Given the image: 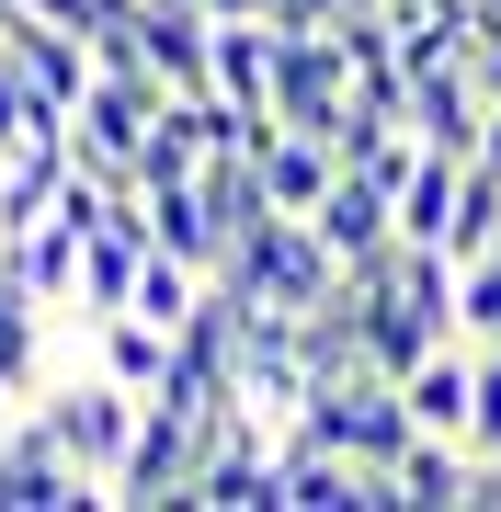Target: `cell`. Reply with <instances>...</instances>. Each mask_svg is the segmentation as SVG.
I'll list each match as a JSON object with an SVG mask.
<instances>
[{"label": "cell", "instance_id": "obj_14", "mask_svg": "<svg viewBox=\"0 0 501 512\" xmlns=\"http://www.w3.org/2000/svg\"><path fill=\"white\" fill-rule=\"evenodd\" d=\"M456 194H467V160H456V148H422V160L399 171V239H433V251H445Z\"/></svg>", "mask_w": 501, "mask_h": 512}, {"label": "cell", "instance_id": "obj_15", "mask_svg": "<svg viewBox=\"0 0 501 512\" xmlns=\"http://www.w3.org/2000/svg\"><path fill=\"white\" fill-rule=\"evenodd\" d=\"M149 239H160V251H183V262H205V274L228 262V228L205 217L194 183H160V194H149Z\"/></svg>", "mask_w": 501, "mask_h": 512}, {"label": "cell", "instance_id": "obj_21", "mask_svg": "<svg viewBox=\"0 0 501 512\" xmlns=\"http://www.w3.org/2000/svg\"><path fill=\"white\" fill-rule=\"evenodd\" d=\"M479 160H490V171H501V103H490V126H479Z\"/></svg>", "mask_w": 501, "mask_h": 512}, {"label": "cell", "instance_id": "obj_2", "mask_svg": "<svg viewBox=\"0 0 501 512\" xmlns=\"http://www.w3.org/2000/svg\"><path fill=\"white\" fill-rule=\"evenodd\" d=\"M297 433H319V444H342L353 467H399L410 456V399H399V376H376V365H353V376H331V387H308V410H297Z\"/></svg>", "mask_w": 501, "mask_h": 512}, {"label": "cell", "instance_id": "obj_16", "mask_svg": "<svg viewBox=\"0 0 501 512\" xmlns=\"http://www.w3.org/2000/svg\"><path fill=\"white\" fill-rule=\"evenodd\" d=\"M137 319H160V330H183L194 308H205V262H183V251H149L137 262V296H126Z\"/></svg>", "mask_w": 501, "mask_h": 512}, {"label": "cell", "instance_id": "obj_5", "mask_svg": "<svg viewBox=\"0 0 501 512\" xmlns=\"http://www.w3.org/2000/svg\"><path fill=\"white\" fill-rule=\"evenodd\" d=\"M69 501H103V478L69 467V444L46 421H12V444H0V512H69Z\"/></svg>", "mask_w": 501, "mask_h": 512}, {"label": "cell", "instance_id": "obj_19", "mask_svg": "<svg viewBox=\"0 0 501 512\" xmlns=\"http://www.w3.org/2000/svg\"><path fill=\"white\" fill-rule=\"evenodd\" d=\"M467 456H501V342H479V410H467Z\"/></svg>", "mask_w": 501, "mask_h": 512}, {"label": "cell", "instance_id": "obj_3", "mask_svg": "<svg viewBox=\"0 0 501 512\" xmlns=\"http://www.w3.org/2000/svg\"><path fill=\"white\" fill-rule=\"evenodd\" d=\"M217 274H240L262 308H319V296L342 285V251H331V239H319L308 217H285V205H274V217H262L240 251L217 262Z\"/></svg>", "mask_w": 501, "mask_h": 512}, {"label": "cell", "instance_id": "obj_22", "mask_svg": "<svg viewBox=\"0 0 501 512\" xmlns=\"http://www.w3.org/2000/svg\"><path fill=\"white\" fill-rule=\"evenodd\" d=\"M205 12H217V23H228V12H262V0H205Z\"/></svg>", "mask_w": 501, "mask_h": 512}, {"label": "cell", "instance_id": "obj_7", "mask_svg": "<svg viewBox=\"0 0 501 512\" xmlns=\"http://www.w3.org/2000/svg\"><path fill=\"white\" fill-rule=\"evenodd\" d=\"M308 228L331 239L342 262H376V251L399 239V183H376V171H342V183L308 205Z\"/></svg>", "mask_w": 501, "mask_h": 512}, {"label": "cell", "instance_id": "obj_4", "mask_svg": "<svg viewBox=\"0 0 501 512\" xmlns=\"http://www.w3.org/2000/svg\"><path fill=\"white\" fill-rule=\"evenodd\" d=\"M353 103V57H342V23H285L274 35V114L308 137H331Z\"/></svg>", "mask_w": 501, "mask_h": 512}, {"label": "cell", "instance_id": "obj_18", "mask_svg": "<svg viewBox=\"0 0 501 512\" xmlns=\"http://www.w3.org/2000/svg\"><path fill=\"white\" fill-rule=\"evenodd\" d=\"M456 342H501V251L456 262Z\"/></svg>", "mask_w": 501, "mask_h": 512}, {"label": "cell", "instance_id": "obj_10", "mask_svg": "<svg viewBox=\"0 0 501 512\" xmlns=\"http://www.w3.org/2000/svg\"><path fill=\"white\" fill-rule=\"evenodd\" d=\"M399 399H410L422 433H456V444H467V410H479V342H433L422 365L399 376Z\"/></svg>", "mask_w": 501, "mask_h": 512}, {"label": "cell", "instance_id": "obj_9", "mask_svg": "<svg viewBox=\"0 0 501 512\" xmlns=\"http://www.w3.org/2000/svg\"><path fill=\"white\" fill-rule=\"evenodd\" d=\"M69 171H80V148H69V126L23 137L12 160H0V239H23L35 217H57V194H69Z\"/></svg>", "mask_w": 501, "mask_h": 512}, {"label": "cell", "instance_id": "obj_6", "mask_svg": "<svg viewBox=\"0 0 501 512\" xmlns=\"http://www.w3.org/2000/svg\"><path fill=\"white\" fill-rule=\"evenodd\" d=\"M410 137L422 148H456V160H479V126H490V92H479V69L467 57H433V69H410Z\"/></svg>", "mask_w": 501, "mask_h": 512}, {"label": "cell", "instance_id": "obj_20", "mask_svg": "<svg viewBox=\"0 0 501 512\" xmlns=\"http://www.w3.org/2000/svg\"><path fill=\"white\" fill-rule=\"evenodd\" d=\"M23 137H35V92H23V80H12V57H0V160H12Z\"/></svg>", "mask_w": 501, "mask_h": 512}, {"label": "cell", "instance_id": "obj_17", "mask_svg": "<svg viewBox=\"0 0 501 512\" xmlns=\"http://www.w3.org/2000/svg\"><path fill=\"white\" fill-rule=\"evenodd\" d=\"M35 342H46V308H35V285L0 262V376L12 387H35Z\"/></svg>", "mask_w": 501, "mask_h": 512}, {"label": "cell", "instance_id": "obj_12", "mask_svg": "<svg viewBox=\"0 0 501 512\" xmlns=\"http://www.w3.org/2000/svg\"><path fill=\"white\" fill-rule=\"evenodd\" d=\"M80 330H92V365L126 376L137 399H149V387L183 365V330H160V319H137V308H103V319H80Z\"/></svg>", "mask_w": 501, "mask_h": 512}, {"label": "cell", "instance_id": "obj_1", "mask_svg": "<svg viewBox=\"0 0 501 512\" xmlns=\"http://www.w3.org/2000/svg\"><path fill=\"white\" fill-rule=\"evenodd\" d=\"M137 387L126 376H103V365H80V376H57V387H35V421L57 444H69V467H92L103 478V501H114V467H126V444H137Z\"/></svg>", "mask_w": 501, "mask_h": 512}, {"label": "cell", "instance_id": "obj_8", "mask_svg": "<svg viewBox=\"0 0 501 512\" xmlns=\"http://www.w3.org/2000/svg\"><path fill=\"white\" fill-rule=\"evenodd\" d=\"M251 160H262V183H274V205H285V217H308V205L342 183V148H331V137H308V126H285V114H262Z\"/></svg>", "mask_w": 501, "mask_h": 512}, {"label": "cell", "instance_id": "obj_11", "mask_svg": "<svg viewBox=\"0 0 501 512\" xmlns=\"http://www.w3.org/2000/svg\"><path fill=\"white\" fill-rule=\"evenodd\" d=\"M80 251H92V228H80V217H35L23 239H0V262L35 285V308H80Z\"/></svg>", "mask_w": 501, "mask_h": 512}, {"label": "cell", "instance_id": "obj_13", "mask_svg": "<svg viewBox=\"0 0 501 512\" xmlns=\"http://www.w3.org/2000/svg\"><path fill=\"white\" fill-rule=\"evenodd\" d=\"M388 490H399V512H456V501H479V456H467L456 433H410Z\"/></svg>", "mask_w": 501, "mask_h": 512}]
</instances>
